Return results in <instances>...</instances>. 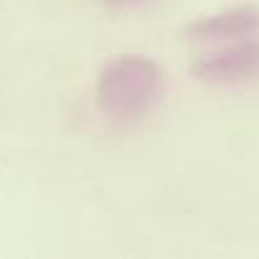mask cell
<instances>
[{"label": "cell", "instance_id": "cell-1", "mask_svg": "<svg viewBox=\"0 0 259 259\" xmlns=\"http://www.w3.org/2000/svg\"><path fill=\"white\" fill-rule=\"evenodd\" d=\"M164 91L161 68L139 53H123L103 63L96 76V106L113 123H134L151 113Z\"/></svg>", "mask_w": 259, "mask_h": 259}, {"label": "cell", "instance_id": "cell-2", "mask_svg": "<svg viewBox=\"0 0 259 259\" xmlns=\"http://www.w3.org/2000/svg\"><path fill=\"white\" fill-rule=\"evenodd\" d=\"M191 73L204 83L237 86L259 78V40L244 38L194 61Z\"/></svg>", "mask_w": 259, "mask_h": 259}, {"label": "cell", "instance_id": "cell-3", "mask_svg": "<svg viewBox=\"0 0 259 259\" xmlns=\"http://www.w3.org/2000/svg\"><path fill=\"white\" fill-rule=\"evenodd\" d=\"M259 30V10L249 5L229 8L206 18H199L186 28L191 40H244Z\"/></svg>", "mask_w": 259, "mask_h": 259}, {"label": "cell", "instance_id": "cell-4", "mask_svg": "<svg viewBox=\"0 0 259 259\" xmlns=\"http://www.w3.org/2000/svg\"><path fill=\"white\" fill-rule=\"evenodd\" d=\"M108 8H121V5H134V3H144V0H101Z\"/></svg>", "mask_w": 259, "mask_h": 259}]
</instances>
